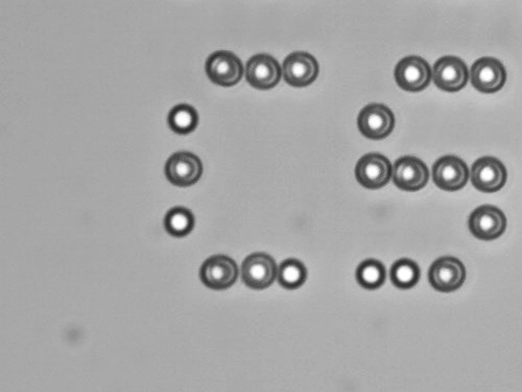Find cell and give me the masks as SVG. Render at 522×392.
I'll return each instance as SVG.
<instances>
[{"instance_id":"cell-1","label":"cell","mask_w":522,"mask_h":392,"mask_svg":"<svg viewBox=\"0 0 522 392\" xmlns=\"http://www.w3.org/2000/svg\"><path fill=\"white\" fill-rule=\"evenodd\" d=\"M428 279L437 291L454 292L461 288L467 279V268L457 258L443 256L433 263L428 272Z\"/></svg>"},{"instance_id":"cell-2","label":"cell","mask_w":522,"mask_h":392,"mask_svg":"<svg viewBox=\"0 0 522 392\" xmlns=\"http://www.w3.org/2000/svg\"><path fill=\"white\" fill-rule=\"evenodd\" d=\"M238 275L237 264L231 257L220 255L208 257L200 270L202 283L213 290L230 288Z\"/></svg>"},{"instance_id":"cell-3","label":"cell","mask_w":522,"mask_h":392,"mask_svg":"<svg viewBox=\"0 0 522 392\" xmlns=\"http://www.w3.org/2000/svg\"><path fill=\"white\" fill-rule=\"evenodd\" d=\"M203 165L199 157L189 152H178L168 158L166 176L176 186L187 187L200 180Z\"/></svg>"},{"instance_id":"cell-4","label":"cell","mask_w":522,"mask_h":392,"mask_svg":"<svg viewBox=\"0 0 522 392\" xmlns=\"http://www.w3.org/2000/svg\"><path fill=\"white\" fill-rule=\"evenodd\" d=\"M208 78L217 85L234 86L242 80L244 66L234 53L227 51L216 52L206 62Z\"/></svg>"},{"instance_id":"cell-5","label":"cell","mask_w":522,"mask_h":392,"mask_svg":"<svg viewBox=\"0 0 522 392\" xmlns=\"http://www.w3.org/2000/svg\"><path fill=\"white\" fill-rule=\"evenodd\" d=\"M506 228V216L496 206H479L469 218L470 232L479 240H496L505 233Z\"/></svg>"},{"instance_id":"cell-6","label":"cell","mask_w":522,"mask_h":392,"mask_svg":"<svg viewBox=\"0 0 522 392\" xmlns=\"http://www.w3.org/2000/svg\"><path fill=\"white\" fill-rule=\"evenodd\" d=\"M392 173L389 159L377 153L366 154L358 160L356 167L357 181L370 190L385 186L390 181Z\"/></svg>"},{"instance_id":"cell-7","label":"cell","mask_w":522,"mask_h":392,"mask_svg":"<svg viewBox=\"0 0 522 392\" xmlns=\"http://www.w3.org/2000/svg\"><path fill=\"white\" fill-rule=\"evenodd\" d=\"M278 275L273 257L266 254H254L246 258L242 266L244 283L252 289L263 290L270 286Z\"/></svg>"},{"instance_id":"cell-8","label":"cell","mask_w":522,"mask_h":392,"mask_svg":"<svg viewBox=\"0 0 522 392\" xmlns=\"http://www.w3.org/2000/svg\"><path fill=\"white\" fill-rule=\"evenodd\" d=\"M358 129L366 138L383 139L391 135L395 126L393 112L380 104H371L358 116Z\"/></svg>"},{"instance_id":"cell-9","label":"cell","mask_w":522,"mask_h":392,"mask_svg":"<svg viewBox=\"0 0 522 392\" xmlns=\"http://www.w3.org/2000/svg\"><path fill=\"white\" fill-rule=\"evenodd\" d=\"M507 170L502 161L495 157H483L476 161L471 169L472 185L478 191L496 193L507 181Z\"/></svg>"},{"instance_id":"cell-10","label":"cell","mask_w":522,"mask_h":392,"mask_svg":"<svg viewBox=\"0 0 522 392\" xmlns=\"http://www.w3.org/2000/svg\"><path fill=\"white\" fill-rule=\"evenodd\" d=\"M392 177L395 186L400 190L416 192L427 186L429 171L422 160L413 156H406L395 163Z\"/></svg>"},{"instance_id":"cell-11","label":"cell","mask_w":522,"mask_h":392,"mask_svg":"<svg viewBox=\"0 0 522 392\" xmlns=\"http://www.w3.org/2000/svg\"><path fill=\"white\" fill-rule=\"evenodd\" d=\"M433 178L437 186L441 190L455 192L467 186L469 179V170L461 158L444 156L433 167Z\"/></svg>"},{"instance_id":"cell-12","label":"cell","mask_w":522,"mask_h":392,"mask_svg":"<svg viewBox=\"0 0 522 392\" xmlns=\"http://www.w3.org/2000/svg\"><path fill=\"white\" fill-rule=\"evenodd\" d=\"M472 86L484 94H493L502 89L507 80L506 68L496 58H482L471 67Z\"/></svg>"},{"instance_id":"cell-13","label":"cell","mask_w":522,"mask_h":392,"mask_svg":"<svg viewBox=\"0 0 522 392\" xmlns=\"http://www.w3.org/2000/svg\"><path fill=\"white\" fill-rule=\"evenodd\" d=\"M432 75L428 63L416 55L402 59L395 69V79L398 86L407 91L426 89Z\"/></svg>"},{"instance_id":"cell-14","label":"cell","mask_w":522,"mask_h":392,"mask_svg":"<svg viewBox=\"0 0 522 392\" xmlns=\"http://www.w3.org/2000/svg\"><path fill=\"white\" fill-rule=\"evenodd\" d=\"M433 78L437 87L455 93L467 85L469 74L461 59L447 55L436 62Z\"/></svg>"},{"instance_id":"cell-15","label":"cell","mask_w":522,"mask_h":392,"mask_svg":"<svg viewBox=\"0 0 522 392\" xmlns=\"http://www.w3.org/2000/svg\"><path fill=\"white\" fill-rule=\"evenodd\" d=\"M281 68L276 59L269 55H256L246 63V78L256 89H271L281 79Z\"/></svg>"},{"instance_id":"cell-16","label":"cell","mask_w":522,"mask_h":392,"mask_svg":"<svg viewBox=\"0 0 522 392\" xmlns=\"http://www.w3.org/2000/svg\"><path fill=\"white\" fill-rule=\"evenodd\" d=\"M319 75V65L312 55L303 52L293 53L284 63V76L294 87H306Z\"/></svg>"},{"instance_id":"cell-17","label":"cell","mask_w":522,"mask_h":392,"mask_svg":"<svg viewBox=\"0 0 522 392\" xmlns=\"http://www.w3.org/2000/svg\"><path fill=\"white\" fill-rule=\"evenodd\" d=\"M164 224L167 234L176 237H183L193 232L196 219L188 208L177 206L169 209Z\"/></svg>"},{"instance_id":"cell-18","label":"cell","mask_w":522,"mask_h":392,"mask_svg":"<svg viewBox=\"0 0 522 392\" xmlns=\"http://www.w3.org/2000/svg\"><path fill=\"white\" fill-rule=\"evenodd\" d=\"M199 123L196 110L187 104L177 105L168 115V126L175 133L181 136L195 131Z\"/></svg>"},{"instance_id":"cell-19","label":"cell","mask_w":522,"mask_h":392,"mask_svg":"<svg viewBox=\"0 0 522 392\" xmlns=\"http://www.w3.org/2000/svg\"><path fill=\"white\" fill-rule=\"evenodd\" d=\"M391 281L399 289H411L418 284L420 268L417 264L408 258H401L393 265Z\"/></svg>"},{"instance_id":"cell-20","label":"cell","mask_w":522,"mask_h":392,"mask_svg":"<svg viewBox=\"0 0 522 392\" xmlns=\"http://www.w3.org/2000/svg\"><path fill=\"white\" fill-rule=\"evenodd\" d=\"M278 282L288 290L300 288L305 285L307 278V271L305 264L295 258H289L280 265L278 268Z\"/></svg>"},{"instance_id":"cell-21","label":"cell","mask_w":522,"mask_h":392,"mask_svg":"<svg viewBox=\"0 0 522 392\" xmlns=\"http://www.w3.org/2000/svg\"><path fill=\"white\" fill-rule=\"evenodd\" d=\"M385 266L376 260H366L358 266L356 281L366 290L380 288L386 281Z\"/></svg>"}]
</instances>
